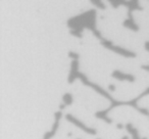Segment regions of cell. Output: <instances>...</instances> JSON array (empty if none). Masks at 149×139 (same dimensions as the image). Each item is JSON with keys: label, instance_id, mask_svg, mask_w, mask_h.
I'll list each match as a JSON object with an SVG mask.
<instances>
[{"label": "cell", "instance_id": "cell-1", "mask_svg": "<svg viewBox=\"0 0 149 139\" xmlns=\"http://www.w3.org/2000/svg\"><path fill=\"white\" fill-rule=\"evenodd\" d=\"M96 13L95 9H91L86 13L74 17L68 21V26L72 32H77L82 34L84 29H89L92 32H96Z\"/></svg>", "mask_w": 149, "mask_h": 139}, {"label": "cell", "instance_id": "cell-2", "mask_svg": "<svg viewBox=\"0 0 149 139\" xmlns=\"http://www.w3.org/2000/svg\"><path fill=\"white\" fill-rule=\"evenodd\" d=\"M76 79H80L82 82H83L84 84H85L86 86H89V87H91V88H93L94 90H95L97 93H99V94H101L102 96H104L105 98H107L108 100H109L111 103H116V100L114 99L113 97H112L111 95H110L109 93H108L106 90H104L103 88H101L99 85H97V84H95V83H93V82H90L89 80L87 79V77H86V75H84V74H82V73H80V72H78V74L76 75Z\"/></svg>", "mask_w": 149, "mask_h": 139}, {"label": "cell", "instance_id": "cell-3", "mask_svg": "<svg viewBox=\"0 0 149 139\" xmlns=\"http://www.w3.org/2000/svg\"><path fill=\"white\" fill-rule=\"evenodd\" d=\"M101 44L102 46H104L107 49L111 50V51L116 52L118 54H120V55L125 56V57H136V53L133 51H130V50L126 49V48L120 47V46H116L112 44L111 41H108L106 39H102L101 40Z\"/></svg>", "mask_w": 149, "mask_h": 139}, {"label": "cell", "instance_id": "cell-4", "mask_svg": "<svg viewBox=\"0 0 149 139\" xmlns=\"http://www.w3.org/2000/svg\"><path fill=\"white\" fill-rule=\"evenodd\" d=\"M65 119L68 121V122H70L72 124H74L76 127H78V128H80L81 130H83L85 133H87V134H90V135H96L97 134V131H96L95 129L91 128V127H88L85 123H83L80 120H78V119L74 116H72V115L68 114L65 116Z\"/></svg>", "mask_w": 149, "mask_h": 139}, {"label": "cell", "instance_id": "cell-5", "mask_svg": "<svg viewBox=\"0 0 149 139\" xmlns=\"http://www.w3.org/2000/svg\"><path fill=\"white\" fill-rule=\"evenodd\" d=\"M109 2L114 8H116V7H118L120 5H125V6L129 7V11H131V13H133V11L136 10V9H138V10L142 9L140 5H139L138 1H120V0L112 1V0H110Z\"/></svg>", "mask_w": 149, "mask_h": 139}, {"label": "cell", "instance_id": "cell-6", "mask_svg": "<svg viewBox=\"0 0 149 139\" xmlns=\"http://www.w3.org/2000/svg\"><path fill=\"white\" fill-rule=\"evenodd\" d=\"M61 116H62V112H59V110L54 114V123L51 127V130L45 133L43 139H51L52 137L55 135L56 131H57L58 127H59V121H60V119H61Z\"/></svg>", "mask_w": 149, "mask_h": 139}, {"label": "cell", "instance_id": "cell-7", "mask_svg": "<svg viewBox=\"0 0 149 139\" xmlns=\"http://www.w3.org/2000/svg\"><path fill=\"white\" fill-rule=\"evenodd\" d=\"M111 76L116 80H120V81H129V82H134L135 81V77L131 74H126V73H123V72L118 71V70H116V71L112 72Z\"/></svg>", "mask_w": 149, "mask_h": 139}, {"label": "cell", "instance_id": "cell-8", "mask_svg": "<svg viewBox=\"0 0 149 139\" xmlns=\"http://www.w3.org/2000/svg\"><path fill=\"white\" fill-rule=\"evenodd\" d=\"M79 72V60H72L70 64V72L68 77V82L70 84H72L76 80V75Z\"/></svg>", "mask_w": 149, "mask_h": 139}, {"label": "cell", "instance_id": "cell-9", "mask_svg": "<svg viewBox=\"0 0 149 139\" xmlns=\"http://www.w3.org/2000/svg\"><path fill=\"white\" fill-rule=\"evenodd\" d=\"M128 17H129L124 22V23H123V25H124L126 28H128V29L132 30V31L138 32L139 31V27H138V25L135 23L134 17H133L132 13H131V11H128Z\"/></svg>", "mask_w": 149, "mask_h": 139}, {"label": "cell", "instance_id": "cell-10", "mask_svg": "<svg viewBox=\"0 0 149 139\" xmlns=\"http://www.w3.org/2000/svg\"><path fill=\"white\" fill-rule=\"evenodd\" d=\"M110 110H111V108H107L106 110H104L96 112H95V117H96V118H98V119H100V120H103L104 122H106L107 124H111V123H112V120H111V119H109V118L107 117L108 112H110Z\"/></svg>", "mask_w": 149, "mask_h": 139}, {"label": "cell", "instance_id": "cell-11", "mask_svg": "<svg viewBox=\"0 0 149 139\" xmlns=\"http://www.w3.org/2000/svg\"><path fill=\"white\" fill-rule=\"evenodd\" d=\"M124 128H126L127 131L130 133V135L132 136V139H140L138 130H137L131 123H129V124H127V125H124Z\"/></svg>", "mask_w": 149, "mask_h": 139}, {"label": "cell", "instance_id": "cell-12", "mask_svg": "<svg viewBox=\"0 0 149 139\" xmlns=\"http://www.w3.org/2000/svg\"><path fill=\"white\" fill-rule=\"evenodd\" d=\"M72 101H74V98H72V95L70 93H64L63 96H62V102L65 106L68 105H70V104L72 103Z\"/></svg>", "mask_w": 149, "mask_h": 139}, {"label": "cell", "instance_id": "cell-13", "mask_svg": "<svg viewBox=\"0 0 149 139\" xmlns=\"http://www.w3.org/2000/svg\"><path fill=\"white\" fill-rule=\"evenodd\" d=\"M91 3L93 5H95L97 8H99V9H101V10H103V9H105L106 8V6H105V4H104L102 1H99V0H91Z\"/></svg>", "mask_w": 149, "mask_h": 139}, {"label": "cell", "instance_id": "cell-14", "mask_svg": "<svg viewBox=\"0 0 149 139\" xmlns=\"http://www.w3.org/2000/svg\"><path fill=\"white\" fill-rule=\"evenodd\" d=\"M68 56H70L72 60H79V54L76 53V52H74V51L68 52Z\"/></svg>", "mask_w": 149, "mask_h": 139}, {"label": "cell", "instance_id": "cell-15", "mask_svg": "<svg viewBox=\"0 0 149 139\" xmlns=\"http://www.w3.org/2000/svg\"><path fill=\"white\" fill-rule=\"evenodd\" d=\"M70 34H72V35L76 36V37H78V38H82V37H83V36H82V34L77 33V32H72V31H70Z\"/></svg>", "mask_w": 149, "mask_h": 139}, {"label": "cell", "instance_id": "cell-16", "mask_svg": "<svg viewBox=\"0 0 149 139\" xmlns=\"http://www.w3.org/2000/svg\"><path fill=\"white\" fill-rule=\"evenodd\" d=\"M108 89H109L111 92L114 91V90H116V86H114V85H109V86H108Z\"/></svg>", "mask_w": 149, "mask_h": 139}, {"label": "cell", "instance_id": "cell-17", "mask_svg": "<svg viewBox=\"0 0 149 139\" xmlns=\"http://www.w3.org/2000/svg\"><path fill=\"white\" fill-rule=\"evenodd\" d=\"M116 127H118V129H123V128H124V125H123V124H118V125H116Z\"/></svg>", "mask_w": 149, "mask_h": 139}, {"label": "cell", "instance_id": "cell-18", "mask_svg": "<svg viewBox=\"0 0 149 139\" xmlns=\"http://www.w3.org/2000/svg\"><path fill=\"white\" fill-rule=\"evenodd\" d=\"M59 108H60V110H63V108H65V105H64V104H60Z\"/></svg>", "mask_w": 149, "mask_h": 139}, {"label": "cell", "instance_id": "cell-19", "mask_svg": "<svg viewBox=\"0 0 149 139\" xmlns=\"http://www.w3.org/2000/svg\"><path fill=\"white\" fill-rule=\"evenodd\" d=\"M142 68H144V70H146V71H148V66H143Z\"/></svg>", "mask_w": 149, "mask_h": 139}, {"label": "cell", "instance_id": "cell-20", "mask_svg": "<svg viewBox=\"0 0 149 139\" xmlns=\"http://www.w3.org/2000/svg\"><path fill=\"white\" fill-rule=\"evenodd\" d=\"M122 139H129V137L128 136H124V137H122Z\"/></svg>", "mask_w": 149, "mask_h": 139}, {"label": "cell", "instance_id": "cell-21", "mask_svg": "<svg viewBox=\"0 0 149 139\" xmlns=\"http://www.w3.org/2000/svg\"><path fill=\"white\" fill-rule=\"evenodd\" d=\"M140 139H148L147 137H143V138H140Z\"/></svg>", "mask_w": 149, "mask_h": 139}, {"label": "cell", "instance_id": "cell-22", "mask_svg": "<svg viewBox=\"0 0 149 139\" xmlns=\"http://www.w3.org/2000/svg\"><path fill=\"white\" fill-rule=\"evenodd\" d=\"M79 139H81V138H79Z\"/></svg>", "mask_w": 149, "mask_h": 139}]
</instances>
